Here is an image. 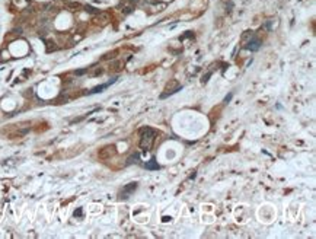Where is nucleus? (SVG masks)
Returning a JSON list of instances; mask_svg holds the SVG:
<instances>
[{
    "label": "nucleus",
    "mask_w": 316,
    "mask_h": 239,
    "mask_svg": "<svg viewBox=\"0 0 316 239\" xmlns=\"http://www.w3.org/2000/svg\"><path fill=\"white\" fill-rule=\"evenodd\" d=\"M140 133H141L140 146L143 147L144 150H149V149L151 147V144H153V141H154V137H156V131H154V130H151V128H149V127H146V128H143Z\"/></svg>",
    "instance_id": "1"
},
{
    "label": "nucleus",
    "mask_w": 316,
    "mask_h": 239,
    "mask_svg": "<svg viewBox=\"0 0 316 239\" xmlns=\"http://www.w3.org/2000/svg\"><path fill=\"white\" fill-rule=\"evenodd\" d=\"M112 155H115V146H105L102 150H99L101 159H109Z\"/></svg>",
    "instance_id": "2"
},
{
    "label": "nucleus",
    "mask_w": 316,
    "mask_h": 239,
    "mask_svg": "<svg viewBox=\"0 0 316 239\" xmlns=\"http://www.w3.org/2000/svg\"><path fill=\"white\" fill-rule=\"evenodd\" d=\"M179 89H181V86H179L178 82H176V80H172L171 85H168V86H166V93H165V95H162V98H165L166 95H172V93L178 92Z\"/></svg>",
    "instance_id": "3"
},
{
    "label": "nucleus",
    "mask_w": 316,
    "mask_h": 239,
    "mask_svg": "<svg viewBox=\"0 0 316 239\" xmlns=\"http://www.w3.org/2000/svg\"><path fill=\"white\" fill-rule=\"evenodd\" d=\"M136 187H137L136 182H134V184H128V185L125 187L124 191H122V194H121V195H122V198H127V195H128V194H131L133 191L136 190Z\"/></svg>",
    "instance_id": "4"
},
{
    "label": "nucleus",
    "mask_w": 316,
    "mask_h": 239,
    "mask_svg": "<svg viewBox=\"0 0 316 239\" xmlns=\"http://www.w3.org/2000/svg\"><path fill=\"white\" fill-rule=\"evenodd\" d=\"M259 45H261V41H258V40H252V41H249V44H248V50H252V51H257L258 48H259Z\"/></svg>",
    "instance_id": "5"
},
{
    "label": "nucleus",
    "mask_w": 316,
    "mask_h": 239,
    "mask_svg": "<svg viewBox=\"0 0 316 239\" xmlns=\"http://www.w3.org/2000/svg\"><path fill=\"white\" fill-rule=\"evenodd\" d=\"M146 168H147V169H158L159 165L156 163V160L154 159H151L149 163H146Z\"/></svg>",
    "instance_id": "6"
},
{
    "label": "nucleus",
    "mask_w": 316,
    "mask_h": 239,
    "mask_svg": "<svg viewBox=\"0 0 316 239\" xmlns=\"http://www.w3.org/2000/svg\"><path fill=\"white\" fill-rule=\"evenodd\" d=\"M138 158H140V156H138V153H136V155H133L131 158L127 160V163H128V165H131V163H136V162L138 160Z\"/></svg>",
    "instance_id": "7"
},
{
    "label": "nucleus",
    "mask_w": 316,
    "mask_h": 239,
    "mask_svg": "<svg viewBox=\"0 0 316 239\" xmlns=\"http://www.w3.org/2000/svg\"><path fill=\"white\" fill-rule=\"evenodd\" d=\"M70 7H72V9H77V7H80V5H79V3H72Z\"/></svg>",
    "instance_id": "8"
},
{
    "label": "nucleus",
    "mask_w": 316,
    "mask_h": 239,
    "mask_svg": "<svg viewBox=\"0 0 316 239\" xmlns=\"http://www.w3.org/2000/svg\"><path fill=\"white\" fill-rule=\"evenodd\" d=\"M86 73V70H79V72H76V74H83Z\"/></svg>",
    "instance_id": "9"
}]
</instances>
